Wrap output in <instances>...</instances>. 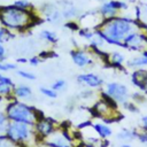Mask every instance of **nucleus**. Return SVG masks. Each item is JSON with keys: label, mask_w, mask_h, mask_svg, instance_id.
Wrapping results in <instances>:
<instances>
[{"label": "nucleus", "mask_w": 147, "mask_h": 147, "mask_svg": "<svg viewBox=\"0 0 147 147\" xmlns=\"http://www.w3.org/2000/svg\"><path fill=\"white\" fill-rule=\"evenodd\" d=\"M141 24V28L146 31V33H147V22H145V23H140Z\"/></svg>", "instance_id": "40"}, {"label": "nucleus", "mask_w": 147, "mask_h": 147, "mask_svg": "<svg viewBox=\"0 0 147 147\" xmlns=\"http://www.w3.org/2000/svg\"><path fill=\"white\" fill-rule=\"evenodd\" d=\"M6 136L23 147H36L41 142L33 125L20 122H9L6 129Z\"/></svg>", "instance_id": "4"}, {"label": "nucleus", "mask_w": 147, "mask_h": 147, "mask_svg": "<svg viewBox=\"0 0 147 147\" xmlns=\"http://www.w3.org/2000/svg\"><path fill=\"white\" fill-rule=\"evenodd\" d=\"M59 127L60 126L55 123L54 119H52L49 117H45V116H41L34 125V130H36L38 137L40 138L41 142L44 139H46L47 137L53 134Z\"/></svg>", "instance_id": "12"}, {"label": "nucleus", "mask_w": 147, "mask_h": 147, "mask_svg": "<svg viewBox=\"0 0 147 147\" xmlns=\"http://www.w3.org/2000/svg\"><path fill=\"white\" fill-rule=\"evenodd\" d=\"M13 36H14V34H13L9 30H7L5 26H2V25L0 24V44H3L5 41L9 40Z\"/></svg>", "instance_id": "30"}, {"label": "nucleus", "mask_w": 147, "mask_h": 147, "mask_svg": "<svg viewBox=\"0 0 147 147\" xmlns=\"http://www.w3.org/2000/svg\"><path fill=\"white\" fill-rule=\"evenodd\" d=\"M123 48L132 52H142L147 49V33L144 29L131 32L123 41Z\"/></svg>", "instance_id": "8"}, {"label": "nucleus", "mask_w": 147, "mask_h": 147, "mask_svg": "<svg viewBox=\"0 0 147 147\" xmlns=\"http://www.w3.org/2000/svg\"><path fill=\"white\" fill-rule=\"evenodd\" d=\"M140 123H141V127H142V130L147 131V115H144V116L141 117Z\"/></svg>", "instance_id": "37"}, {"label": "nucleus", "mask_w": 147, "mask_h": 147, "mask_svg": "<svg viewBox=\"0 0 147 147\" xmlns=\"http://www.w3.org/2000/svg\"><path fill=\"white\" fill-rule=\"evenodd\" d=\"M126 67L132 69H141L147 67V49L139 53V55L132 56L126 61Z\"/></svg>", "instance_id": "16"}, {"label": "nucleus", "mask_w": 147, "mask_h": 147, "mask_svg": "<svg viewBox=\"0 0 147 147\" xmlns=\"http://www.w3.org/2000/svg\"><path fill=\"white\" fill-rule=\"evenodd\" d=\"M39 91L44 96H46L48 99H56L57 98V92L54 91L51 86H41L39 88Z\"/></svg>", "instance_id": "25"}, {"label": "nucleus", "mask_w": 147, "mask_h": 147, "mask_svg": "<svg viewBox=\"0 0 147 147\" xmlns=\"http://www.w3.org/2000/svg\"><path fill=\"white\" fill-rule=\"evenodd\" d=\"M44 147H48V146H46V145H45V146H44Z\"/></svg>", "instance_id": "42"}, {"label": "nucleus", "mask_w": 147, "mask_h": 147, "mask_svg": "<svg viewBox=\"0 0 147 147\" xmlns=\"http://www.w3.org/2000/svg\"><path fill=\"white\" fill-rule=\"evenodd\" d=\"M127 7H129L127 2L124 0H109V1L102 2L98 8V11L103 20H108V18L121 15V11L126 10Z\"/></svg>", "instance_id": "9"}, {"label": "nucleus", "mask_w": 147, "mask_h": 147, "mask_svg": "<svg viewBox=\"0 0 147 147\" xmlns=\"http://www.w3.org/2000/svg\"><path fill=\"white\" fill-rule=\"evenodd\" d=\"M78 34H79L80 38H83V39H85L90 42L95 37V30L88 29V28H79L78 29Z\"/></svg>", "instance_id": "22"}, {"label": "nucleus", "mask_w": 147, "mask_h": 147, "mask_svg": "<svg viewBox=\"0 0 147 147\" xmlns=\"http://www.w3.org/2000/svg\"><path fill=\"white\" fill-rule=\"evenodd\" d=\"M142 93H145L146 95H147V77H146V79H145V82L142 83V85H141V87L139 88Z\"/></svg>", "instance_id": "38"}, {"label": "nucleus", "mask_w": 147, "mask_h": 147, "mask_svg": "<svg viewBox=\"0 0 147 147\" xmlns=\"http://www.w3.org/2000/svg\"><path fill=\"white\" fill-rule=\"evenodd\" d=\"M123 107H124V109H126V110H129V111H131V113H137L138 111V107H137V103H134L133 101H126L125 103H123L122 105Z\"/></svg>", "instance_id": "34"}, {"label": "nucleus", "mask_w": 147, "mask_h": 147, "mask_svg": "<svg viewBox=\"0 0 147 147\" xmlns=\"http://www.w3.org/2000/svg\"><path fill=\"white\" fill-rule=\"evenodd\" d=\"M92 127H93L94 132L96 133L98 138H100V139H108L113 134V130L107 123H103V122L93 123Z\"/></svg>", "instance_id": "18"}, {"label": "nucleus", "mask_w": 147, "mask_h": 147, "mask_svg": "<svg viewBox=\"0 0 147 147\" xmlns=\"http://www.w3.org/2000/svg\"><path fill=\"white\" fill-rule=\"evenodd\" d=\"M42 142L48 147H78L76 145V139L67 129L59 127L53 134L42 140Z\"/></svg>", "instance_id": "7"}, {"label": "nucleus", "mask_w": 147, "mask_h": 147, "mask_svg": "<svg viewBox=\"0 0 147 147\" xmlns=\"http://www.w3.org/2000/svg\"><path fill=\"white\" fill-rule=\"evenodd\" d=\"M51 87L54 91H56L57 93L59 92H62V91H64L67 88V82L64 79H62V78H59V79H56V80L53 82V84L51 85Z\"/></svg>", "instance_id": "26"}, {"label": "nucleus", "mask_w": 147, "mask_h": 147, "mask_svg": "<svg viewBox=\"0 0 147 147\" xmlns=\"http://www.w3.org/2000/svg\"><path fill=\"white\" fill-rule=\"evenodd\" d=\"M8 123H9V121L6 116V113L0 110V136L6 134V129H7Z\"/></svg>", "instance_id": "27"}, {"label": "nucleus", "mask_w": 147, "mask_h": 147, "mask_svg": "<svg viewBox=\"0 0 147 147\" xmlns=\"http://www.w3.org/2000/svg\"><path fill=\"white\" fill-rule=\"evenodd\" d=\"M28 62H29L31 65L36 67V65H38V64L41 62V59H40V56H32V57H30V59L28 60Z\"/></svg>", "instance_id": "35"}, {"label": "nucleus", "mask_w": 147, "mask_h": 147, "mask_svg": "<svg viewBox=\"0 0 147 147\" xmlns=\"http://www.w3.org/2000/svg\"><path fill=\"white\" fill-rule=\"evenodd\" d=\"M76 80H77L78 84H80V85H83L85 87L92 88V90L101 88L105 85L103 78L101 76H99L98 74H94V72H83V74H79V75H77Z\"/></svg>", "instance_id": "13"}, {"label": "nucleus", "mask_w": 147, "mask_h": 147, "mask_svg": "<svg viewBox=\"0 0 147 147\" xmlns=\"http://www.w3.org/2000/svg\"><path fill=\"white\" fill-rule=\"evenodd\" d=\"M70 56L71 60L74 62L75 65H77L78 68H88L92 67L95 63V54L90 49H82V48H75L70 52Z\"/></svg>", "instance_id": "10"}, {"label": "nucleus", "mask_w": 147, "mask_h": 147, "mask_svg": "<svg viewBox=\"0 0 147 147\" xmlns=\"http://www.w3.org/2000/svg\"><path fill=\"white\" fill-rule=\"evenodd\" d=\"M13 5L24 10H34V5L30 0H14Z\"/></svg>", "instance_id": "24"}, {"label": "nucleus", "mask_w": 147, "mask_h": 147, "mask_svg": "<svg viewBox=\"0 0 147 147\" xmlns=\"http://www.w3.org/2000/svg\"><path fill=\"white\" fill-rule=\"evenodd\" d=\"M102 95L107 96L108 99H110L111 101H114L117 105H123L126 101H129L131 98L127 86L125 84H122L118 82L107 83L103 87Z\"/></svg>", "instance_id": "6"}, {"label": "nucleus", "mask_w": 147, "mask_h": 147, "mask_svg": "<svg viewBox=\"0 0 147 147\" xmlns=\"http://www.w3.org/2000/svg\"><path fill=\"white\" fill-rule=\"evenodd\" d=\"M117 103H115L114 101H111L110 99H108L107 96L102 95L92 107V113L94 114L95 117L100 118L103 123H113L118 121L122 115L118 111L117 108Z\"/></svg>", "instance_id": "5"}, {"label": "nucleus", "mask_w": 147, "mask_h": 147, "mask_svg": "<svg viewBox=\"0 0 147 147\" xmlns=\"http://www.w3.org/2000/svg\"><path fill=\"white\" fill-rule=\"evenodd\" d=\"M40 15L42 16V18L45 21H47L48 23H53V24H57V23L64 21L62 17L61 8L57 2L44 3L40 7ZM41 16H40V18H41Z\"/></svg>", "instance_id": "11"}, {"label": "nucleus", "mask_w": 147, "mask_h": 147, "mask_svg": "<svg viewBox=\"0 0 147 147\" xmlns=\"http://www.w3.org/2000/svg\"><path fill=\"white\" fill-rule=\"evenodd\" d=\"M13 96H14V99H17L21 101L29 100L32 96V88L26 84L15 85L14 91H13Z\"/></svg>", "instance_id": "17"}, {"label": "nucleus", "mask_w": 147, "mask_h": 147, "mask_svg": "<svg viewBox=\"0 0 147 147\" xmlns=\"http://www.w3.org/2000/svg\"><path fill=\"white\" fill-rule=\"evenodd\" d=\"M16 74H17V76H20L21 78H23L25 80H34L36 79V75L33 72H31V71H28V70L17 69Z\"/></svg>", "instance_id": "29"}, {"label": "nucleus", "mask_w": 147, "mask_h": 147, "mask_svg": "<svg viewBox=\"0 0 147 147\" xmlns=\"http://www.w3.org/2000/svg\"><path fill=\"white\" fill-rule=\"evenodd\" d=\"M98 1H100L102 3V2H106V1H109V0H98Z\"/></svg>", "instance_id": "41"}, {"label": "nucleus", "mask_w": 147, "mask_h": 147, "mask_svg": "<svg viewBox=\"0 0 147 147\" xmlns=\"http://www.w3.org/2000/svg\"><path fill=\"white\" fill-rule=\"evenodd\" d=\"M7 57V51L3 44H0V61H6Z\"/></svg>", "instance_id": "36"}, {"label": "nucleus", "mask_w": 147, "mask_h": 147, "mask_svg": "<svg viewBox=\"0 0 147 147\" xmlns=\"http://www.w3.org/2000/svg\"><path fill=\"white\" fill-rule=\"evenodd\" d=\"M0 83H2L5 85H8V86H11V87H15L14 80L10 77H8V76H6L5 74H1V72H0Z\"/></svg>", "instance_id": "33"}, {"label": "nucleus", "mask_w": 147, "mask_h": 147, "mask_svg": "<svg viewBox=\"0 0 147 147\" xmlns=\"http://www.w3.org/2000/svg\"><path fill=\"white\" fill-rule=\"evenodd\" d=\"M138 132L136 130H131V129H122L117 134L116 138L118 140H121L122 142H126V141H131L137 139Z\"/></svg>", "instance_id": "20"}, {"label": "nucleus", "mask_w": 147, "mask_h": 147, "mask_svg": "<svg viewBox=\"0 0 147 147\" xmlns=\"http://www.w3.org/2000/svg\"><path fill=\"white\" fill-rule=\"evenodd\" d=\"M146 77H147V69H145V68L136 69L132 72V75H131V82H132V84L136 87L140 88L141 85H142V83L145 82Z\"/></svg>", "instance_id": "19"}, {"label": "nucleus", "mask_w": 147, "mask_h": 147, "mask_svg": "<svg viewBox=\"0 0 147 147\" xmlns=\"http://www.w3.org/2000/svg\"><path fill=\"white\" fill-rule=\"evenodd\" d=\"M60 8H61V13H62V17L64 21H74V20H78L82 15V10L70 0H60L57 1Z\"/></svg>", "instance_id": "14"}, {"label": "nucleus", "mask_w": 147, "mask_h": 147, "mask_svg": "<svg viewBox=\"0 0 147 147\" xmlns=\"http://www.w3.org/2000/svg\"><path fill=\"white\" fill-rule=\"evenodd\" d=\"M139 29L142 28L137 18L118 15L108 20H103L100 26L95 29V33L102 38L106 44L123 48L124 39L131 32Z\"/></svg>", "instance_id": "1"}, {"label": "nucleus", "mask_w": 147, "mask_h": 147, "mask_svg": "<svg viewBox=\"0 0 147 147\" xmlns=\"http://www.w3.org/2000/svg\"><path fill=\"white\" fill-rule=\"evenodd\" d=\"M106 62L113 68L123 69L124 64H126V59H125V55L123 53H121L118 51H113V52L107 54Z\"/></svg>", "instance_id": "15"}, {"label": "nucleus", "mask_w": 147, "mask_h": 147, "mask_svg": "<svg viewBox=\"0 0 147 147\" xmlns=\"http://www.w3.org/2000/svg\"><path fill=\"white\" fill-rule=\"evenodd\" d=\"M5 113L9 122H20L33 126L42 116V114L37 110L33 106H30L26 102L17 99L9 100L5 108Z\"/></svg>", "instance_id": "3"}, {"label": "nucleus", "mask_w": 147, "mask_h": 147, "mask_svg": "<svg viewBox=\"0 0 147 147\" xmlns=\"http://www.w3.org/2000/svg\"><path fill=\"white\" fill-rule=\"evenodd\" d=\"M18 144L14 142L11 139H9L6 134L0 136V147H16Z\"/></svg>", "instance_id": "31"}, {"label": "nucleus", "mask_w": 147, "mask_h": 147, "mask_svg": "<svg viewBox=\"0 0 147 147\" xmlns=\"http://www.w3.org/2000/svg\"><path fill=\"white\" fill-rule=\"evenodd\" d=\"M119 147H132L130 144H127V142H122L121 145H119Z\"/></svg>", "instance_id": "39"}, {"label": "nucleus", "mask_w": 147, "mask_h": 147, "mask_svg": "<svg viewBox=\"0 0 147 147\" xmlns=\"http://www.w3.org/2000/svg\"><path fill=\"white\" fill-rule=\"evenodd\" d=\"M131 99H132V101H133L134 103L138 105V103H141V102H144V101L146 100V94L142 93L141 91H140V92H136V93H132Z\"/></svg>", "instance_id": "32"}, {"label": "nucleus", "mask_w": 147, "mask_h": 147, "mask_svg": "<svg viewBox=\"0 0 147 147\" xmlns=\"http://www.w3.org/2000/svg\"><path fill=\"white\" fill-rule=\"evenodd\" d=\"M11 70H17V65L15 63H10V62H6V61H0V72L5 74Z\"/></svg>", "instance_id": "28"}, {"label": "nucleus", "mask_w": 147, "mask_h": 147, "mask_svg": "<svg viewBox=\"0 0 147 147\" xmlns=\"http://www.w3.org/2000/svg\"><path fill=\"white\" fill-rule=\"evenodd\" d=\"M40 16L36 10H24L15 7L13 3L9 6H0V24L10 32H23L31 29Z\"/></svg>", "instance_id": "2"}, {"label": "nucleus", "mask_w": 147, "mask_h": 147, "mask_svg": "<svg viewBox=\"0 0 147 147\" xmlns=\"http://www.w3.org/2000/svg\"><path fill=\"white\" fill-rule=\"evenodd\" d=\"M13 91H14V87L0 83V100L1 99H8V100L14 99Z\"/></svg>", "instance_id": "23"}, {"label": "nucleus", "mask_w": 147, "mask_h": 147, "mask_svg": "<svg viewBox=\"0 0 147 147\" xmlns=\"http://www.w3.org/2000/svg\"><path fill=\"white\" fill-rule=\"evenodd\" d=\"M39 37H40L44 41H46V42H48V44H56L57 40H59L56 33H55L54 31L49 30V29H44V30H41V31L39 32Z\"/></svg>", "instance_id": "21"}]
</instances>
